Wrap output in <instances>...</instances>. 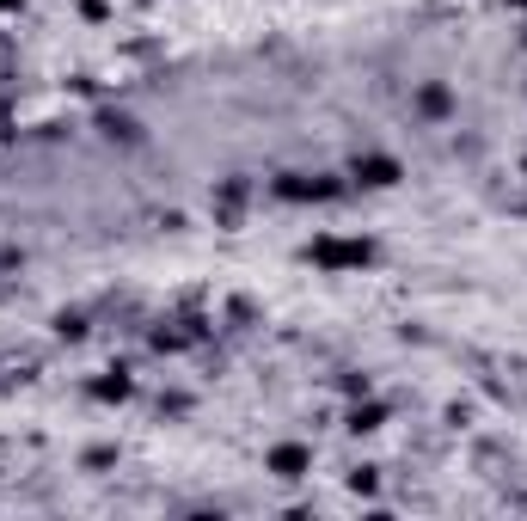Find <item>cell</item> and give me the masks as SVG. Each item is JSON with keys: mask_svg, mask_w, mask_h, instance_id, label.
I'll use <instances>...</instances> for the list:
<instances>
[{"mask_svg": "<svg viewBox=\"0 0 527 521\" xmlns=\"http://www.w3.org/2000/svg\"><path fill=\"white\" fill-rule=\"evenodd\" d=\"M25 7V0H0V13H19Z\"/></svg>", "mask_w": 527, "mask_h": 521, "instance_id": "obj_11", "label": "cell"}, {"mask_svg": "<svg viewBox=\"0 0 527 521\" xmlns=\"http://www.w3.org/2000/svg\"><path fill=\"white\" fill-rule=\"evenodd\" d=\"M380 423H387V405H380V399H362V405H350L344 430H350V436H374Z\"/></svg>", "mask_w": 527, "mask_h": 521, "instance_id": "obj_5", "label": "cell"}, {"mask_svg": "<svg viewBox=\"0 0 527 521\" xmlns=\"http://www.w3.org/2000/svg\"><path fill=\"white\" fill-rule=\"evenodd\" d=\"M344 184H331V178H307V172H282L276 178V197L282 203H331Z\"/></svg>", "mask_w": 527, "mask_h": 521, "instance_id": "obj_3", "label": "cell"}, {"mask_svg": "<svg viewBox=\"0 0 527 521\" xmlns=\"http://www.w3.org/2000/svg\"><path fill=\"white\" fill-rule=\"evenodd\" d=\"M417 111H423V117H436V123H442V117L454 111V92H448L442 80H429V86H417Z\"/></svg>", "mask_w": 527, "mask_h": 521, "instance_id": "obj_6", "label": "cell"}, {"mask_svg": "<svg viewBox=\"0 0 527 521\" xmlns=\"http://www.w3.org/2000/svg\"><path fill=\"white\" fill-rule=\"evenodd\" d=\"M264 466L276 472V479H307V472H313V448L307 442H276L264 454Z\"/></svg>", "mask_w": 527, "mask_h": 521, "instance_id": "obj_4", "label": "cell"}, {"mask_svg": "<svg viewBox=\"0 0 527 521\" xmlns=\"http://www.w3.org/2000/svg\"><path fill=\"white\" fill-rule=\"evenodd\" d=\"M503 7H527V0H503Z\"/></svg>", "mask_w": 527, "mask_h": 521, "instance_id": "obj_12", "label": "cell"}, {"mask_svg": "<svg viewBox=\"0 0 527 521\" xmlns=\"http://www.w3.org/2000/svg\"><path fill=\"white\" fill-rule=\"evenodd\" d=\"M350 178L362 184V191H393V184L405 178V166H399L393 154H356V160H350Z\"/></svg>", "mask_w": 527, "mask_h": 521, "instance_id": "obj_2", "label": "cell"}, {"mask_svg": "<svg viewBox=\"0 0 527 521\" xmlns=\"http://www.w3.org/2000/svg\"><path fill=\"white\" fill-rule=\"evenodd\" d=\"M56 338H86V313H56Z\"/></svg>", "mask_w": 527, "mask_h": 521, "instance_id": "obj_8", "label": "cell"}, {"mask_svg": "<svg viewBox=\"0 0 527 521\" xmlns=\"http://www.w3.org/2000/svg\"><path fill=\"white\" fill-rule=\"evenodd\" d=\"M350 491H356V497H374V491H380V479H374V466L350 472Z\"/></svg>", "mask_w": 527, "mask_h": 521, "instance_id": "obj_9", "label": "cell"}, {"mask_svg": "<svg viewBox=\"0 0 527 521\" xmlns=\"http://www.w3.org/2000/svg\"><path fill=\"white\" fill-rule=\"evenodd\" d=\"M86 393H92V399H99V405H123V399L135 393V381H129V374H123V368H117V374H105V381H92Z\"/></svg>", "mask_w": 527, "mask_h": 521, "instance_id": "obj_7", "label": "cell"}, {"mask_svg": "<svg viewBox=\"0 0 527 521\" xmlns=\"http://www.w3.org/2000/svg\"><path fill=\"white\" fill-rule=\"evenodd\" d=\"M105 135H123V141H135L141 129H135V117H105Z\"/></svg>", "mask_w": 527, "mask_h": 521, "instance_id": "obj_10", "label": "cell"}, {"mask_svg": "<svg viewBox=\"0 0 527 521\" xmlns=\"http://www.w3.org/2000/svg\"><path fill=\"white\" fill-rule=\"evenodd\" d=\"M521 172H527V160H521Z\"/></svg>", "mask_w": 527, "mask_h": 521, "instance_id": "obj_13", "label": "cell"}, {"mask_svg": "<svg viewBox=\"0 0 527 521\" xmlns=\"http://www.w3.org/2000/svg\"><path fill=\"white\" fill-rule=\"evenodd\" d=\"M374 258H380L374 240H313L307 246V264H319V270H368Z\"/></svg>", "mask_w": 527, "mask_h": 521, "instance_id": "obj_1", "label": "cell"}]
</instances>
